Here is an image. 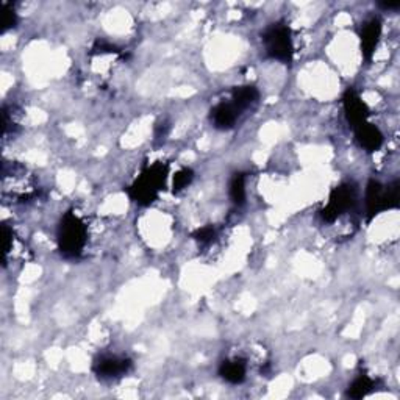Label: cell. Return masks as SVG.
I'll list each match as a JSON object with an SVG mask.
<instances>
[{
  "label": "cell",
  "instance_id": "7a4b0ae2",
  "mask_svg": "<svg viewBox=\"0 0 400 400\" xmlns=\"http://www.w3.org/2000/svg\"><path fill=\"white\" fill-rule=\"evenodd\" d=\"M88 224L76 213H69L63 219V224L59 227V244L62 250L69 257H78L85 252L88 245Z\"/></svg>",
  "mask_w": 400,
  "mask_h": 400
},
{
  "label": "cell",
  "instance_id": "ba28073f",
  "mask_svg": "<svg viewBox=\"0 0 400 400\" xmlns=\"http://www.w3.org/2000/svg\"><path fill=\"white\" fill-rule=\"evenodd\" d=\"M380 36V24L377 21H372L364 27L363 30V44L366 50H372L377 45V39Z\"/></svg>",
  "mask_w": 400,
  "mask_h": 400
},
{
  "label": "cell",
  "instance_id": "277c9868",
  "mask_svg": "<svg viewBox=\"0 0 400 400\" xmlns=\"http://www.w3.org/2000/svg\"><path fill=\"white\" fill-rule=\"evenodd\" d=\"M264 45L266 52L272 58L290 59L292 53V39L290 29H286L283 25H277L274 29H271L264 36Z\"/></svg>",
  "mask_w": 400,
  "mask_h": 400
},
{
  "label": "cell",
  "instance_id": "9c48e42d",
  "mask_svg": "<svg viewBox=\"0 0 400 400\" xmlns=\"http://www.w3.org/2000/svg\"><path fill=\"white\" fill-rule=\"evenodd\" d=\"M190 178H191V174L188 171H183V172H180V174L176 177L174 180V190L178 191V190H183L186 185L190 183Z\"/></svg>",
  "mask_w": 400,
  "mask_h": 400
},
{
  "label": "cell",
  "instance_id": "3957f363",
  "mask_svg": "<svg viewBox=\"0 0 400 400\" xmlns=\"http://www.w3.org/2000/svg\"><path fill=\"white\" fill-rule=\"evenodd\" d=\"M164 174L166 172L162 164H153L149 169H145L133 185V196L136 202L150 203L164 183Z\"/></svg>",
  "mask_w": 400,
  "mask_h": 400
},
{
  "label": "cell",
  "instance_id": "5b68a950",
  "mask_svg": "<svg viewBox=\"0 0 400 400\" xmlns=\"http://www.w3.org/2000/svg\"><path fill=\"white\" fill-rule=\"evenodd\" d=\"M130 368V362L122 357H105L97 363L99 377L106 380H115L127 374Z\"/></svg>",
  "mask_w": 400,
  "mask_h": 400
},
{
  "label": "cell",
  "instance_id": "52a82bcc",
  "mask_svg": "<svg viewBox=\"0 0 400 400\" xmlns=\"http://www.w3.org/2000/svg\"><path fill=\"white\" fill-rule=\"evenodd\" d=\"M358 139L362 141V145H364V148L369 150H374L382 144V135H380V131L376 127L371 125H362L358 133Z\"/></svg>",
  "mask_w": 400,
  "mask_h": 400
},
{
  "label": "cell",
  "instance_id": "6da1fadb",
  "mask_svg": "<svg viewBox=\"0 0 400 400\" xmlns=\"http://www.w3.org/2000/svg\"><path fill=\"white\" fill-rule=\"evenodd\" d=\"M2 194L13 202H25L36 194V183L31 172L21 164H3Z\"/></svg>",
  "mask_w": 400,
  "mask_h": 400
},
{
  "label": "cell",
  "instance_id": "8992f818",
  "mask_svg": "<svg viewBox=\"0 0 400 400\" xmlns=\"http://www.w3.org/2000/svg\"><path fill=\"white\" fill-rule=\"evenodd\" d=\"M245 362L241 358H233L225 362L221 368V376L230 383H241L245 378Z\"/></svg>",
  "mask_w": 400,
  "mask_h": 400
}]
</instances>
